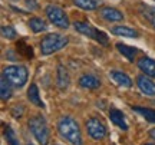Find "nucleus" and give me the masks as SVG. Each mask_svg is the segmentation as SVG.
I'll list each match as a JSON object with an SVG mask.
<instances>
[{
  "instance_id": "obj_28",
  "label": "nucleus",
  "mask_w": 155,
  "mask_h": 145,
  "mask_svg": "<svg viewBox=\"0 0 155 145\" xmlns=\"http://www.w3.org/2000/svg\"><path fill=\"white\" fill-rule=\"evenodd\" d=\"M145 145H152V144H145Z\"/></svg>"
},
{
  "instance_id": "obj_3",
  "label": "nucleus",
  "mask_w": 155,
  "mask_h": 145,
  "mask_svg": "<svg viewBox=\"0 0 155 145\" xmlns=\"http://www.w3.org/2000/svg\"><path fill=\"white\" fill-rule=\"evenodd\" d=\"M68 42H69L68 38L63 36V35H59V33L46 35L42 39V42H40V52L45 56L52 55V53H55L58 50L63 49L68 45Z\"/></svg>"
},
{
  "instance_id": "obj_20",
  "label": "nucleus",
  "mask_w": 155,
  "mask_h": 145,
  "mask_svg": "<svg viewBox=\"0 0 155 145\" xmlns=\"http://www.w3.org/2000/svg\"><path fill=\"white\" fill-rule=\"evenodd\" d=\"M73 3L83 10H95L99 6L101 0H73Z\"/></svg>"
},
{
  "instance_id": "obj_16",
  "label": "nucleus",
  "mask_w": 155,
  "mask_h": 145,
  "mask_svg": "<svg viewBox=\"0 0 155 145\" xmlns=\"http://www.w3.org/2000/svg\"><path fill=\"white\" fill-rule=\"evenodd\" d=\"M16 49H17V53L22 55L23 58H26V59H32V58L35 56L33 55V49H32L25 40H19V42H17Z\"/></svg>"
},
{
  "instance_id": "obj_1",
  "label": "nucleus",
  "mask_w": 155,
  "mask_h": 145,
  "mask_svg": "<svg viewBox=\"0 0 155 145\" xmlns=\"http://www.w3.org/2000/svg\"><path fill=\"white\" fill-rule=\"evenodd\" d=\"M58 129L59 134L68 140L71 144L73 145H82V135H81V129L78 122L71 117L62 118L59 124H58Z\"/></svg>"
},
{
  "instance_id": "obj_26",
  "label": "nucleus",
  "mask_w": 155,
  "mask_h": 145,
  "mask_svg": "<svg viewBox=\"0 0 155 145\" xmlns=\"http://www.w3.org/2000/svg\"><path fill=\"white\" fill-rule=\"evenodd\" d=\"M25 3H26V6H28L30 10H38L39 9V5H38V2H36V0H26Z\"/></svg>"
},
{
  "instance_id": "obj_19",
  "label": "nucleus",
  "mask_w": 155,
  "mask_h": 145,
  "mask_svg": "<svg viewBox=\"0 0 155 145\" xmlns=\"http://www.w3.org/2000/svg\"><path fill=\"white\" fill-rule=\"evenodd\" d=\"M139 7H141V9H139L141 15H142V16L147 19V22L155 29V9H152L150 6H145V5H141Z\"/></svg>"
},
{
  "instance_id": "obj_5",
  "label": "nucleus",
  "mask_w": 155,
  "mask_h": 145,
  "mask_svg": "<svg viewBox=\"0 0 155 145\" xmlns=\"http://www.w3.org/2000/svg\"><path fill=\"white\" fill-rule=\"evenodd\" d=\"M73 28L76 29L79 33H82V35H85V36L91 38V39L99 42L102 46H108V43H109V42H108V36H106L102 30L94 28V26L88 22H75L73 23Z\"/></svg>"
},
{
  "instance_id": "obj_6",
  "label": "nucleus",
  "mask_w": 155,
  "mask_h": 145,
  "mask_svg": "<svg viewBox=\"0 0 155 145\" xmlns=\"http://www.w3.org/2000/svg\"><path fill=\"white\" fill-rule=\"evenodd\" d=\"M46 16H48V19H49L55 26H58V28L66 29L68 26H69L68 16L65 15V12L62 10L59 6L49 5L48 7H46Z\"/></svg>"
},
{
  "instance_id": "obj_24",
  "label": "nucleus",
  "mask_w": 155,
  "mask_h": 145,
  "mask_svg": "<svg viewBox=\"0 0 155 145\" xmlns=\"http://www.w3.org/2000/svg\"><path fill=\"white\" fill-rule=\"evenodd\" d=\"M5 138H6V141H7V144L9 145H20L12 127H6L5 128Z\"/></svg>"
},
{
  "instance_id": "obj_9",
  "label": "nucleus",
  "mask_w": 155,
  "mask_h": 145,
  "mask_svg": "<svg viewBox=\"0 0 155 145\" xmlns=\"http://www.w3.org/2000/svg\"><path fill=\"white\" fill-rule=\"evenodd\" d=\"M138 68L145 73V75H148L151 78H155V61L154 59H151V58H141L138 61Z\"/></svg>"
},
{
  "instance_id": "obj_27",
  "label": "nucleus",
  "mask_w": 155,
  "mask_h": 145,
  "mask_svg": "<svg viewBox=\"0 0 155 145\" xmlns=\"http://www.w3.org/2000/svg\"><path fill=\"white\" fill-rule=\"evenodd\" d=\"M150 137L152 138V140H155V128H154V129H151V131H150Z\"/></svg>"
},
{
  "instance_id": "obj_4",
  "label": "nucleus",
  "mask_w": 155,
  "mask_h": 145,
  "mask_svg": "<svg viewBox=\"0 0 155 145\" xmlns=\"http://www.w3.org/2000/svg\"><path fill=\"white\" fill-rule=\"evenodd\" d=\"M3 76L7 78V81L10 82L13 86L16 88H22L23 85L28 82V69L20 65H13V66H7L3 71Z\"/></svg>"
},
{
  "instance_id": "obj_11",
  "label": "nucleus",
  "mask_w": 155,
  "mask_h": 145,
  "mask_svg": "<svg viewBox=\"0 0 155 145\" xmlns=\"http://www.w3.org/2000/svg\"><path fill=\"white\" fill-rule=\"evenodd\" d=\"M101 16L104 17V20H106V22H119L124 19V15L114 7H104L101 10Z\"/></svg>"
},
{
  "instance_id": "obj_23",
  "label": "nucleus",
  "mask_w": 155,
  "mask_h": 145,
  "mask_svg": "<svg viewBox=\"0 0 155 145\" xmlns=\"http://www.w3.org/2000/svg\"><path fill=\"white\" fill-rule=\"evenodd\" d=\"M29 26H30V29L33 30L35 33H40V32L46 30V23L42 19H39V17H32L29 20Z\"/></svg>"
},
{
  "instance_id": "obj_10",
  "label": "nucleus",
  "mask_w": 155,
  "mask_h": 145,
  "mask_svg": "<svg viewBox=\"0 0 155 145\" xmlns=\"http://www.w3.org/2000/svg\"><path fill=\"white\" fill-rule=\"evenodd\" d=\"M56 84H58V88L59 89H66L68 86H69V82H71V79H69V73H68L66 68L63 66V65H59L58 66V72H56Z\"/></svg>"
},
{
  "instance_id": "obj_15",
  "label": "nucleus",
  "mask_w": 155,
  "mask_h": 145,
  "mask_svg": "<svg viewBox=\"0 0 155 145\" xmlns=\"http://www.w3.org/2000/svg\"><path fill=\"white\" fill-rule=\"evenodd\" d=\"M111 32L115 36H124V38H138V32L135 29L127 28V26H115L111 29Z\"/></svg>"
},
{
  "instance_id": "obj_13",
  "label": "nucleus",
  "mask_w": 155,
  "mask_h": 145,
  "mask_svg": "<svg viewBox=\"0 0 155 145\" xmlns=\"http://www.w3.org/2000/svg\"><path fill=\"white\" fill-rule=\"evenodd\" d=\"M79 85L86 89H96L101 86V81L94 75H83L79 79Z\"/></svg>"
},
{
  "instance_id": "obj_8",
  "label": "nucleus",
  "mask_w": 155,
  "mask_h": 145,
  "mask_svg": "<svg viewBox=\"0 0 155 145\" xmlns=\"http://www.w3.org/2000/svg\"><path fill=\"white\" fill-rule=\"evenodd\" d=\"M137 84L142 94L148 96H155V82H152L150 78H147L145 75H141L137 79Z\"/></svg>"
},
{
  "instance_id": "obj_12",
  "label": "nucleus",
  "mask_w": 155,
  "mask_h": 145,
  "mask_svg": "<svg viewBox=\"0 0 155 145\" xmlns=\"http://www.w3.org/2000/svg\"><path fill=\"white\" fill-rule=\"evenodd\" d=\"M111 78L114 79L119 86H122V88H131V86H132V81H131V78L128 76L127 73H124V72H119V71H112Z\"/></svg>"
},
{
  "instance_id": "obj_14",
  "label": "nucleus",
  "mask_w": 155,
  "mask_h": 145,
  "mask_svg": "<svg viewBox=\"0 0 155 145\" xmlns=\"http://www.w3.org/2000/svg\"><path fill=\"white\" fill-rule=\"evenodd\" d=\"M109 118H111V121L115 124L116 127H119V128L124 129V131L128 129L125 117H124V114H122L121 111H118V109H111V111H109Z\"/></svg>"
},
{
  "instance_id": "obj_25",
  "label": "nucleus",
  "mask_w": 155,
  "mask_h": 145,
  "mask_svg": "<svg viewBox=\"0 0 155 145\" xmlns=\"http://www.w3.org/2000/svg\"><path fill=\"white\" fill-rule=\"evenodd\" d=\"M2 36L6 38V39L12 40V39H16L17 33H16V30L12 28V26H3V28H2Z\"/></svg>"
},
{
  "instance_id": "obj_7",
  "label": "nucleus",
  "mask_w": 155,
  "mask_h": 145,
  "mask_svg": "<svg viewBox=\"0 0 155 145\" xmlns=\"http://www.w3.org/2000/svg\"><path fill=\"white\" fill-rule=\"evenodd\" d=\"M86 131L92 140H104L106 135V128L98 118H91L86 121Z\"/></svg>"
},
{
  "instance_id": "obj_22",
  "label": "nucleus",
  "mask_w": 155,
  "mask_h": 145,
  "mask_svg": "<svg viewBox=\"0 0 155 145\" xmlns=\"http://www.w3.org/2000/svg\"><path fill=\"white\" fill-rule=\"evenodd\" d=\"M116 49L119 50V53L127 58L129 62H134L135 59V53H137V49H134L131 46H127V45H122V43H116Z\"/></svg>"
},
{
  "instance_id": "obj_17",
  "label": "nucleus",
  "mask_w": 155,
  "mask_h": 145,
  "mask_svg": "<svg viewBox=\"0 0 155 145\" xmlns=\"http://www.w3.org/2000/svg\"><path fill=\"white\" fill-rule=\"evenodd\" d=\"M0 96L3 101H7L12 96V84L6 76H2L0 79Z\"/></svg>"
},
{
  "instance_id": "obj_18",
  "label": "nucleus",
  "mask_w": 155,
  "mask_h": 145,
  "mask_svg": "<svg viewBox=\"0 0 155 145\" xmlns=\"http://www.w3.org/2000/svg\"><path fill=\"white\" fill-rule=\"evenodd\" d=\"M28 98L29 101L32 102V104H35L36 106H39V108H43V102H42V99H40V96H39V89L36 85H30V88H29L28 91Z\"/></svg>"
},
{
  "instance_id": "obj_21",
  "label": "nucleus",
  "mask_w": 155,
  "mask_h": 145,
  "mask_svg": "<svg viewBox=\"0 0 155 145\" xmlns=\"http://www.w3.org/2000/svg\"><path fill=\"white\" fill-rule=\"evenodd\" d=\"M132 109L135 112H138L139 115H142V117H144L147 121H150L151 124H155V109L142 108V106H134Z\"/></svg>"
},
{
  "instance_id": "obj_2",
  "label": "nucleus",
  "mask_w": 155,
  "mask_h": 145,
  "mask_svg": "<svg viewBox=\"0 0 155 145\" xmlns=\"http://www.w3.org/2000/svg\"><path fill=\"white\" fill-rule=\"evenodd\" d=\"M29 129L33 134L35 138L38 140L39 144L48 145L50 132H49V127L46 124V119L42 115H36V117H32L29 119Z\"/></svg>"
},
{
  "instance_id": "obj_29",
  "label": "nucleus",
  "mask_w": 155,
  "mask_h": 145,
  "mask_svg": "<svg viewBox=\"0 0 155 145\" xmlns=\"http://www.w3.org/2000/svg\"><path fill=\"white\" fill-rule=\"evenodd\" d=\"M29 145H32V144H29Z\"/></svg>"
}]
</instances>
